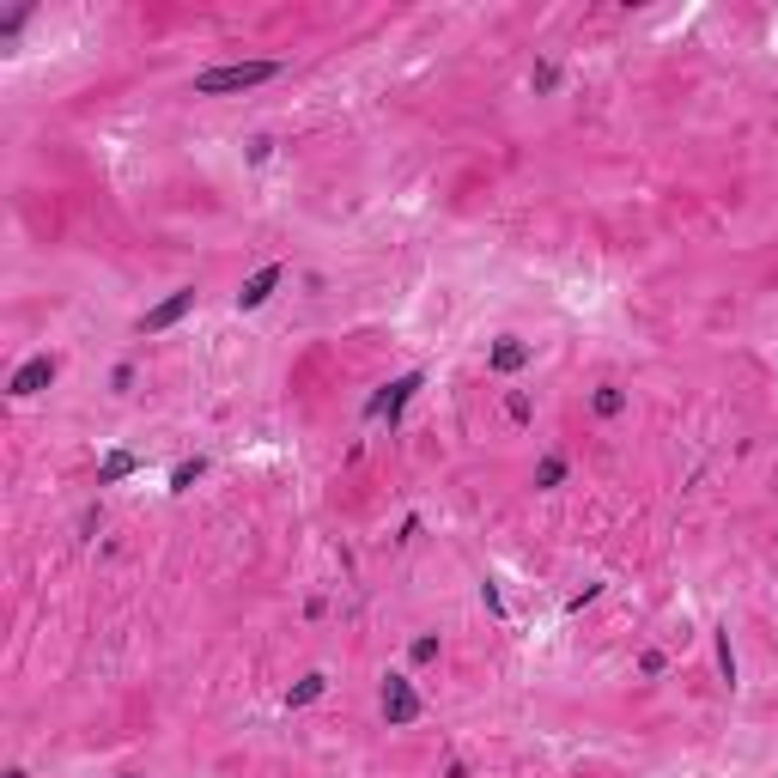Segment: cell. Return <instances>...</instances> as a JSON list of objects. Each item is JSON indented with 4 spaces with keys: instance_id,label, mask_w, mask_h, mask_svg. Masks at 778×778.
<instances>
[{
    "instance_id": "52a82bcc",
    "label": "cell",
    "mask_w": 778,
    "mask_h": 778,
    "mask_svg": "<svg viewBox=\"0 0 778 778\" xmlns=\"http://www.w3.org/2000/svg\"><path fill=\"white\" fill-rule=\"evenodd\" d=\"M529 365V347L517 341V335H499V347L487 353V371H499V377H511V371H523Z\"/></svg>"
},
{
    "instance_id": "9a60e30c",
    "label": "cell",
    "mask_w": 778,
    "mask_h": 778,
    "mask_svg": "<svg viewBox=\"0 0 778 778\" xmlns=\"http://www.w3.org/2000/svg\"><path fill=\"white\" fill-rule=\"evenodd\" d=\"M505 408H511V420H517V426H529V396H511Z\"/></svg>"
},
{
    "instance_id": "3957f363",
    "label": "cell",
    "mask_w": 778,
    "mask_h": 778,
    "mask_svg": "<svg viewBox=\"0 0 778 778\" xmlns=\"http://www.w3.org/2000/svg\"><path fill=\"white\" fill-rule=\"evenodd\" d=\"M189 310H195V286H177L165 304H152V310H146V317H140L134 329H140V335H165V329H177V323L189 317Z\"/></svg>"
},
{
    "instance_id": "30bf717a",
    "label": "cell",
    "mask_w": 778,
    "mask_h": 778,
    "mask_svg": "<svg viewBox=\"0 0 778 778\" xmlns=\"http://www.w3.org/2000/svg\"><path fill=\"white\" fill-rule=\"evenodd\" d=\"M590 408H596L602 420H614L620 408H627V396H620V383H602V389H596V396H590Z\"/></svg>"
},
{
    "instance_id": "8992f818",
    "label": "cell",
    "mask_w": 778,
    "mask_h": 778,
    "mask_svg": "<svg viewBox=\"0 0 778 778\" xmlns=\"http://www.w3.org/2000/svg\"><path fill=\"white\" fill-rule=\"evenodd\" d=\"M286 286V262H268V268H256L244 286H238V310H262L274 292Z\"/></svg>"
},
{
    "instance_id": "4fadbf2b",
    "label": "cell",
    "mask_w": 778,
    "mask_h": 778,
    "mask_svg": "<svg viewBox=\"0 0 778 778\" xmlns=\"http://www.w3.org/2000/svg\"><path fill=\"white\" fill-rule=\"evenodd\" d=\"M718 675L736 687V651H730V633H718Z\"/></svg>"
},
{
    "instance_id": "7c38bea8",
    "label": "cell",
    "mask_w": 778,
    "mask_h": 778,
    "mask_svg": "<svg viewBox=\"0 0 778 778\" xmlns=\"http://www.w3.org/2000/svg\"><path fill=\"white\" fill-rule=\"evenodd\" d=\"M560 481H566V462H560V456H541V462H535V487H548V493H554Z\"/></svg>"
},
{
    "instance_id": "e0dca14e",
    "label": "cell",
    "mask_w": 778,
    "mask_h": 778,
    "mask_svg": "<svg viewBox=\"0 0 778 778\" xmlns=\"http://www.w3.org/2000/svg\"><path fill=\"white\" fill-rule=\"evenodd\" d=\"M7 778H25V772H19V766H13V772H7Z\"/></svg>"
},
{
    "instance_id": "277c9868",
    "label": "cell",
    "mask_w": 778,
    "mask_h": 778,
    "mask_svg": "<svg viewBox=\"0 0 778 778\" xmlns=\"http://www.w3.org/2000/svg\"><path fill=\"white\" fill-rule=\"evenodd\" d=\"M383 718L396 724V730L420 718V693H414V681H408V675H383Z\"/></svg>"
},
{
    "instance_id": "7a4b0ae2",
    "label": "cell",
    "mask_w": 778,
    "mask_h": 778,
    "mask_svg": "<svg viewBox=\"0 0 778 778\" xmlns=\"http://www.w3.org/2000/svg\"><path fill=\"white\" fill-rule=\"evenodd\" d=\"M420 383H426V371H402L396 383H383V389H377L365 414H371V420H389V426H396V420H402V408L420 396Z\"/></svg>"
},
{
    "instance_id": "6da1fadb",
    "label": "cell",
    "mask_w": 778,
    "mask_h": 778,
    "mask_svg": "<svg viewBox=\"0 0 778 778\" xmlns=\"http://www.w3.org/2000/svg\"><path fill=\"white\" fill-rule=\"evenodd\" d=\"M268 80H280V61H225V67L195 73V98H231V92H250Z\"/></svg>"
},
{
    "instance_id": "ba28073f",
    "label": "cell",
    "mask_w": 778,
    "mask_h": 778,
    "mask_svg": "<svg viewBox=\"0 0 778 778\" xmlns=\"http://www.w3.org/2000/svg\"><path fill=\"white\" fill-rule=\"evenodd\" d=\"M140 469V462L128 456V450H116V456H104V469H98V487H116V481H128Z\"/></svg>"
},
{
    "instance_id": "5b68a950",
    "label": "cell",
    "mask_w": 778,
    "mask_h": 778,
    "mask_svg": "<svg viewBox=\"0 0 778 778\" xmlns=\"http://www.w3.org/2000/svg\"><path fill=\"white\" fill-rule=\"evenodd\" d=\"M49 383H55V359H49V353H31V359L13 371V383H7V389H13V402H31V396H43Z\"/></svg>"
},
{
    "instance_id": "8fae6325",
    "label": "cell",
    "mask_w": 778,
    "mask_h": 778,
    "mask_svg": "<svg viewBox=\"0 0 778 778\" xmlns=\"http://www.w3.org/2000/svg\"><path fill=\"white\" fill-rule=\"evenodd\" d=\"M207 475V462L201 456H189V462H177V469H171V493H183V487H195Z\"/></svg>"
},
{
    "instance_id": "2e32d148",
    "label": "cell",
    "mask_w": 778,
    "mask_h": 778,
    "mask_svg": "<svg viewBox=\"0 0 778 778\" xmlns=\"http://www.w3.org/2000/svg\"><path fill=\"white\" fill-rule=\"evenodd\" d=\"M438 657V639H414V663H432Z\"/></svg>"
},
{
    "instance_id": "9c48e42d",
    "label": "cell",
    "mask_w": 778,
    "mask_h": 778,
    "mask_svg": "<svg viewBox=\"0 0 778 778\" xmlns=\"http://www.w3.org/2000/svg\"><path fill=\"white\" fill-rule=\"evenodd\" d=\"M323 693H329V675H304V681L286 693V706L298 712V706H310V699H323Z\"/></svg>"
},
{
    "instance_id": "5bb4252c",
    "label": "cell",
    "mask_w": 778,
    "mask_h": 778,
    "mask_svg": "<svg viewBox=\"0 0 778 778\" xmlns=\"http://www.w3.org/2000/svg\"><path fill=\"white\" fill-rule=\"evenodd\" d=\"M481 602H487V614H493V620H505V602H499V590H493V584H481Z\"/></svg>"
}]
</instances>
